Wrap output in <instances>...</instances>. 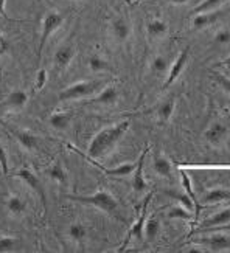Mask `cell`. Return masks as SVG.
Here are the masks:
<instances>
[{"label": "cell", "instance_id": "1", "mask_svg": "<svg viewBox=\"0 0 230 253\" xmlns=\"http://www.w3.org/2000/svg\"><path fill=\"white\" fill-rule=\"evenodd\" d=\"M129 126H131V123L128 122V120H125V122H120L117 125H112L109 127L101 129L89 143V148H87V157L98 159V157L106 156L107 152H111L115 148L117 143L122 140V137L128 132Z\"/></svg>", "mask_w": 230, "mask_h": 253}, {"label": "cell", "instance_id": "2", "mask_svg": "<svg viewBox=\"0 0 230 253\" xmlns=\"http://www.w3.org/2000/svg\"><path fill=\"white\" fill-rule=\"evenodd\" d=\"M67 199L73 201V202H80V204H86V205H92L95 208H100L101 211H104L106 214L117 217V219H122L120 216V207L115 197L107 193L104 190H100L93 194L89 196H76V194H67L65 196Z\"/></svg>", "mask_w": 230, "mask_h": 253}, {"label": "cell", "instance_id": "3", "mask_svg": "<svg viewBox=\"0 0 230 253\" xmlns=\"http://www.w3.org/2000/svg\"><path fill=\"white\" fill-rule=\"evenodd\" d=\"M64 22V14L58 13V11H48L42 20V30H41V39H39V47H38V62L42 59V53L46 50V45L50 39V36L56 31Z\"/></svg>", "mask_w": 230, "mask_h": 253}, {"label": "cell", "instance_id": "4", "mask_svg": "<svg viewBox=\"0 0 230 253\" xmlns=\"http://www.w3.org/2000/svg\"><path fill=\"white\" fill-rule=\"evenodd\" d=\"M100 85H103V81H80V83L70 84L59 93V100L61 101L80 100V98L89 96L93 92H96L100 89Z\"/></svg>", "mask_w": 230, "mask_h": 253}, {"label": "cell", "instance_id": "5", "mask_svg": "<svg viewBox=\"0 0 230 253\" xmlns=\"http://www.w3.org/2000/svg\"><path fill=\"white\" fill-rule=\"evenodd\" d=\"M14 177H17V179H20L24 183H27L30 188L35 191L38 196H39V199H41V202H42V205H44V210H48V207H47V194H46V186L42 185V182L39 180V177L38 175L33 172V171H30V169H27V168H22V169H19V171H16L14 174Z\"/></svg>", "mask_w": 230, "mask_h": 253}, {"label": "cell", "instance_id": "6", "mask_svg": "<svg viewBox=\"0 0 230 253\" xmlns=\"http://www.w3.org/2000/svg\"><path fill=\"white\" fill-rule=\"evenodd\" d=\"M188 58H190V47H185V48L179 53V56L176 58V61H174V62L171 64L170 72H168V76H167L165 83H163V89H168V87L179 78L181 73H182L184 69H185V65H187V62H188Z\"/></svg>", "mask_w": 230, "mask_h": 253}, {"label": "cell", "instance_id": "7", "mask_svg": "<svg viewBox=\"0 0 230 253\" xmlns=\"http://www.w3.org/2000/svg\"><path fill=\"white\" fill-rule=\"evenodd\" d=\"M146 154H148V148H145V151L140 154V157L136 163V169L133 171V190L136 193H141L148 188V183L143 177V165H145Z\"/></svg>", "mask_w": 230, "mask_h": 253}, {"label": "cell", "instance_id": "8", "mask_svg": "<svg viewBox=\"0 0 230 253\" xmlns=\"http://www.w3.org/2000/svg\"><path fill=\"white\" fill-rule=\"evenodd\" d=\"M151 197H152V194L149 193L148 197L145 199V202H143V207H141V213H140V216H138V221L133 225V228L129 230L128 239H126L125 246L128 244V241H129L131 238H133V236L137 238V239H141V238H143V225H145V221H146V213H148V205H149ZM125 246H123V247H125Z\"/></svg>", "mask_w": 230, "mask_h": 253}, {"label": "cell", "instance_id": "9", "mask_svg": "<svg viewBox=\"0 0 230 253\" xmlns=\"http://www.w3.org/2000/svg\"><path fill=\"white\" fill-rule=\"evenodd\" d=\"M75 58V47L70 45V43H65V45H61L56 51H54V65L58 69H65L67 65L73 61Z\"/></svg>", "mask_w": 230, "mask_h": 253}, {"label": "cell", "instance_id": "10", "mask_svg": "<svg viewBox=\"0 0 230 253\" xmlns=\"http://www.w3.org/2000/svg\"><path fill=\"white\" fill-rule=\"evenodd\" d=\"M229 134V127L223 123H213L209 129L205 130V140L210 143V145H220V143L227 137Z\"/></svg>", "mask_w": 230, "mask_h": 253}, {"label": "cell", "instance_id": "11", "mask_svg": "<svg viewBox=\"0 0 230 253\" xmlns=\"http://www.w3.org/2000/svg\"><path fill=\"white\" fill-rule=\"evenodd\" d=\"M11 134L16 137V140L24 146L27 151H33L39 148V141L35 134H31L28 130H19V129H11Z\"/></svg>", "mask_w": 230, "mask_h": 253}, {"label": "cell", "instance_id": "12", "mask_svg": "<svg viewBox=\"0 0 230 253\" xmlns=\"http://www.w3.org/2000/svg\"><path fill=\"white\" fill-rule=\"evenodd\" d=\"M223 16L221 11H215V13H209V11H205V13H199V14H194V19H193V27L196 30H201V28H205L212 25L213 22H216Z\"/></svg>", "mask_w": 230, "mask_h": 253}, {"label": "cell", "instance_id": "13", "mask_svg": "<svg viewBox=\"0 0 230 253\" xmlns=\"http://www.w3.org/2000/svg\"><path fill=\"white\" fill-rule=\"evenodd\" d=\"M112 35L118 42H125L131 35V27L123 17H118L112 22Z\"/></svg>", "mask_w": 230, "mask_h": 253}, {"label": "cell", "instance_id": "14", "mask_svg": "<svg viewBox=\"0 0 230 253\" xmlns=\"http://www.w3.org/2000/svg\"><path fill=\"white\" fill-rule=\"evenodd\" d=\"M117 100H118V90L114 85H109L93 98L92 103H95V104H114Z\"/></svg>", "mask_w": 230, "mask_h": 253}, {"label": "cell", "instance_id": "15", "mask_svg": "<svg viewBox=\"0 0 230 253\" xmlns=\"http://www.w3.org/2000/svg\"><path fill=\"white\" fill-rule=\"evenodd\" d=\"M201 243L207 244L210 247V250H213V252H221V250L230 247V238L223 236V235H215V236H210V238L201 239Z\"/></svg>", "mask_w": 230, "mask_h": 253}, {"label": "cell", "instance_id": "16", "mask_svg": "<svg viewBox=\"0 0 230 253\" xmlns=\"http://www.w3.org/2000/svg\"><path fill=\"white\" fill-rule=\"evenodd\" d=\"M167 31H168L167 22H163L160 19H152V20L148 22V25H146V33H148V36L152 38V39L165 36Z\"/></svg>", "mask_w": 230, "mask_h": 253}, {"label": "cell", "instance_id": "17", "mask_svg": "<svg viewBox=\"0 0 230 253\" xmlns=\"http://www.w3.org/2000/svg\"><path fill=\"white\" fill-rule=\"evenodd\" d=\"M152 168L154 171L160 175V177H171V172H173V167H171V162L163 157V156H157L152 162Z\"/></svg>", "mask_w": 230, "mask_h": 253}, {"label": "cell", "instance_id": "18", "mask_svg": "<svg viewBox=\"0 0 230 253\" xmlns=\"http://www.w3.org/2000/svg\"><path fill=\"white\" fill-rule=\"evenodd\" d=\"M27 101H28V95L24 90H14L6 96L5 104L11 109H22L27 104Z\"/></svg>", "mask_w": 230, "mask_h": 253}, {"label": "cell", "instance_id": "19", "mask_svg": "<svg viewBox=\"0 0 230 253\" xmlns=\"http://www.w3.org/2000/svg\"><path fill=\"white\" fill-rule=\"evenodd\" d=\"M6 208L11 214H22L27 210V202L20 196L11 194L6 197Z\"/></svg>", "mask_w": 230, "mask_h": 253}, {"label": "cell", "instance_id": "20", "mask_svg": "<svg viewBox=\"0 0 230 253\" xmlns=\"http://www.w3.org/2000/svg\"><path fill=\"white\" fill-rule=\"evenodd\" d=\"M227 222H230V208H227V210H223L220 213H216L215 216H212V217L207 219V221H204L201 230L218 227V225H223V224H227Z\"/></svg>", "mask_w": 230, "mask_h": 253}, {"label": "cell", "instance_id": "21", "mask_svg": "<svg viewBox=\"0 0 230 253\" xmlns=\"http://www.w3.org/2000/svg\"><path fill=\"white\" fill-rule=\"evenodd\" d=\"M72 118L73 115L69 114V112H56V114H53L50 117V125L51 127L54 129H58V130H64V129H67L70 122H72Z\"/></svg>", "mask_w": 230, "mask_h": 253}, {"label": "cell", "instance_id": "22", "mask_svg": "<svg viewBox=\"0 0 230 253\" xmlns=\"http://www.w3.org/2000/svg\"><path fill=\"white\" fill-rule=\"evenodd\" d=\"M174 109H176V101H174V98H168L167 101H163L159 109H157V115H159V120L162 123H167L168 120L173 117V112Z\"/></svg>", "mask_w": 230, "mask_h": 253}, {"label": "cell", "instance_id": "23", "mask_svg": "<svg viewBox=\"0 0 230 253\" xmlns=\"http://www.w3.org/2000/svg\"><path fill=\"white\" fill-rule=\"evenodd\" d=\"M160 232V222L157 221L156 217H149L148 221H145V225H143V233L146 236V239L149 241H154L157 238Z\"/></svg>", "mask_w": 230, "mask_h": 253}, {"label": "cell", "instance_id": "24", "mask_svg": "<svg viewBox=\"0 0 230 253\" xmlns=\"http://www.w3.org/2000/svg\"><path fill=\"white\" fill-rule=\"evenodd\" d=\"M87 236V227L81 222H73L69 227V238L75 243H83Z\"/></svg>", "mask_w": 230, "mask_h": 253}, {"label": "cell", "instance_id": "25", "mask_svg": "<svg viewBox=\"0 0 230 253\" xmlns=\"http://www.w3.org/2000/svg\"><path fill=\"white\" fill-rule=\"evenodd\" d=\"M87 65H89V69L93 72V73H101V72H107L111 70V65L106 59H103L101 56H91L89 61H87Z\"/></svg>", "mask_w": 230, "mask_h": 253}, {"label": "cell", "instance_id": "26", "mask_svg": "<svg viewBox=\"0 0 230 253\" xmlns=\"http://www.w3.org/2000/svg\"><path fill=\"white\" fill-rule=\"evenodd\" d=\"M227 199H230V193L226 190H221V188H216V190H212L205 194L204 202L205 204H215V202H221V201H227Z\"/></svg>", "mask_w": 230, "mask_h": 253}, {"label": "cell", "instance_id": "27", "mask_svg": "<svg viewBox=\"0 0 230 253\" xmlns=\"http://www.w3.org/2000/svg\"><path fill=\"white\" fill-rule=\"evenodd\" d=\"M47 174L50 175V179L58 182V183H65L67 182V174H65V169L61 167L59 163H54L53 167H50V169H47Z\"/></svg>", "mask_w": 230, "mask_h": 253}, {"label": "cell", "instance_id": "28", "mask_svg": "<svg viewBox=\"0 0 230 253\" xmlns=\"http://www.w3.org/2000/svg\"><path fill=\"white\" fill-rule=\"evenodd\" d=\"M167 216L170 219H182V221H190L191 211L188 210V208H185L184 205L182 207H173V208H170V211L167 213Z\"/></svg>", "mask_w": 230, "mask_h": 253}, {"label": "cell", "instance_id": "29", "mask_svg": "<svg viewBox=\"0 0 230 253\" xmlns=\"http://www.w3.org/2000/svg\"><path fill=\"white\" fill-rule=\"evenodd\" d=\"M17 249V239L14 236L0 238V253H8Z\"/></svg>", "mask_w": 230, "mask_h": 253}, {"label": "cell", "instance_id": "30", "mask_svg": "<svg viewBox=\"0 0 230 253\" xmlns=\"http://www.w3.org/2000/svg\"><path fill=\"white\" fill-rule=\"evenodd\" d=\"M223 2H224V0H204V2H201L198 6L193 9V13L194 14H199V13H205V11H212L218 5H221Z\"/></svg>", "mask_w": 230, "mask_h": 253}, {"label": "cell", "instance_id": "31", "mask_svg": "<svg viewBox=\"0 0 230 253\" xmlns=\"http://www.w3.org/2000/svg\"><path fill=\"white\" fill-rule=\"evenodd\" d=\"M168 69V61L163 56H156L151 62V70L154 73H165Z\"/></svg>", "mask_w": 230, "mask_h": 253}, {"label": "cell", "instance_id": "32", "mask_svg": "<svg viewBox=\"0 0 230 253\" xmlns=\"http://www.w3.org/2000/svg\"><path fill=\"white\" fill-rule=\"evenodd\" d=\"M47 81H48V75H47V70H46V69H41V70L38 72V75H36V81H35V90H36V92L42 90L44 87H46Z\"/></svg>", "mask_w": 230, "mask_h": 253}, {"label": "cell", "instance_id": "33", "mask_svg": "<svg viewBox=\"0 0 230 253\" xmlns=\"http://www.w3.org/2000/svg\"><path fill=\"white\" fill-rule=\"evenodd\" d=\"M170 196H173L174 199H178L179 202H182V205H184L185 208H188L190 211L194 208V204H193L191 197H190L188 194H176V193H170Z\"/></svg>", "mask_w": 230, "mask_h": 253}, {"label": "cell", "instance_id": "34", "mask_svg": "<svg viewBox=\"0 0 230 253\" xmlns=\"http://www.w3.org/2000/svg\"><path fill=\"white\" fill-rule=\"evenodd\" d=\"M0 168H2V172L8 175L9 172V165H8V156H6V151L5 148L0 145Z\"/></svg>", "mask_w": 230, "mask_h": 253}, {"label": "cell", "instance_id": "35", "mask_svg": "<svg viewBox=\"0 0 230 253\" xmlns=\"http://www.w3.org/2000/svg\"><path fill=\"white\" fill-rule=\"evenodd\" d=\"M213 80H215L218 84H220L226 92L230 93V80H229V78H226V76L221 75V73H213Z\"/></svg>", "mask_w": 230, "mask_h": 253}, {"label": "cell", "instance_id": "36", "mask_svg": "<svg viewBox=\"0 0 230 253\" xmlns=\"http://www.w3.org/2000/svg\"><path fill=\"white\" fill-rule=\"evenodd\" d=\"M229 42H230V31L229 30H221L220 33H216L215 43H220V45H223V43H229Z\"/></svg>", "mask_w": 230, "mask_h": 253}, {"label": "cell", "instance_id": "37", "mask_svg": "<svg viewBox=\"0 0 230 253\" xmlns=\"http://www.w3.org/2000/svg\"><path fill=\"white\" fill-rule=\"evenodd\" d=\"M9 50H11V43H9L8 38L3 36V35H0V56L6 54Z\"/></svg>", "mask_w": 230, "mask_h": 253}, {"label": "cell", "instance_id": "38", "mask_svg": "<svg viewBox=\"0 0 230 253\" xmlns=\"http://www.w3.org/2000/svg\"><path fill=\"white\" fill-rule=\"evenodd\" d=\"M5 3H6V0H0V16L5 17L6 20H11V19H9V16L5 13Z\"/></svg>", "mask_w": 230, "mask_h": 253}, {"label": "cell", "instance_id": "39", "mask_svg": "<svg viewBox=\"0 0 230 253\" xmlns=\"http://www.w3.org/2000/svg\"><path fill=\"white\" fill-rule=\"evenodd\" d=\"M170 2L174 5H185V3H188L190 0H170Z\"/></svg>", "mask_w": 230, "mask_h": 253}, {"label": "cell", "instance_id": "40", "mask_svg": "<svg viewBox=\"0 0 230 253\" xmlns=\"http://www.w3.org/2000/svg\"><path fill=\"white\" fill-rule=\"evenodd\" d=\"M213 228H224V230H230V222L223 224V225H218V227H212V228H205V230H213Z\"/></svg>", "mask_w": 230, "mask_h": 253}, {"label": "cell", "instance_id": "41", "mask_svg": "<svg viewBox=\"0 0 230 253\" xmlns=\"http://www.w3.org/2000/svg\"><path fill=\"white\" fill-rule=\"evenodd\" d=\"M221 64H223V65H230V56H229V58H226Z\"/></svg>", "mask_w": 230, "mask_h": 253}]
</instances>
